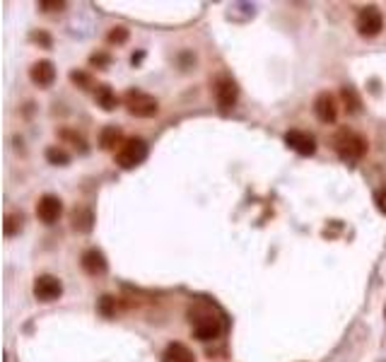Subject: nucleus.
<instances>
[{"instance_id": "1", "label": "nucleus", "mask_w": 386, "mask_h": 362, "mask_svg": "<svg viewBox=\"0 0 386 362\" xmlns=\"http://www.w3.org/2000/svg\"><path fill=\"white\" fill-rule=\"evenodd\" d=\"M331 143H333V150L341 155V159H346V162H357V159H362L367 155V140L362 138L360 133L348 131V128L335 133Z\"/></svg>"}, {"instance_id": "2", "label": "nucleus", "mask_w": 386, "mask_h": 362, "mask_svg": "<svg viewBox=\"0 0 386 362\" xmlns=\"http://www.w3.org/2000/svg\"><path fill=\"white\" fill-rule=\"evenodd\" d=\"M123 104H126L128 114L136 118H153L159 112V102L153 94L142 92V90H128L123 94Z\"/></svg>"}, {"instance_id": "3", "label": "nucleus", "mask_w": 386, "mask_h": 362, "mask_svg": "<svg viewBox=\"0 0 386 362\" xmlns=\"http://www.w3.org/2000/svg\"><path fill=\"white\" fill-rule=\"evenodd\" d=\"M148 157V143L142 138H128L116 150V164L121 169H136L138 164L145 162Z\"/></svg>"}, {"instance_id": "4", "label": "nucleus", "mask_w": 386, "mask_h": 362, "mask_svg": "<svg viewBox=\"0 0 386 362\" xmlns=\"http://www.w3.org/2000/svg\"><path fill=\"white\" fill-rule=\"evenodd\" d=\"M191 324L196 338L203 343L215 341L222 333V319L218 314H213V311H198L196 316H191Z\"/></svg>"}, {"instance_id": "5", "label": "nucleus", "mask_w": 386, "mask_h": 362, "mask_svg": "<svg viewBox=\"0 0 386 362\" xmlns=\"http://www.w3.org/2000/svg\"><path fill=\"white\" fill-rule=\"evenodd\" d=\"M355 29H357V34L367 36V39L381 34V29H384V15H381L379 8H374V5L362 8L355 17Z\"/></svg>"}, {"instance_id": "6", "label": "nucleus", "mask_w": 386, "mask_h": 362, "mask_svg": "<svg viewBox=\"0 0 386 362\" xmlns=\"http://www.w3.org/2000/svg\"><path fill=\"white\" fill-rule=\"evenodd\" d=\"M213 90H215V102H218V107L222 109V112H229V109L237 104L239 87L229 75H218V77H215Z\"/></svg>"}, {"instance_id": "7", "label": "nucleus", "mask_w": 386, "mask_h": 362, "mask_svg": "<svg viewBox=\"0 0 386 362\" xmlns=\"http://www.w3.org/2000/svg\"><path fill=\"white\" fill-rule=\"evenodd\" d=\"M61 295H63V283L56 276L44 273V276H39L34 281V297L39 302H56L61 300Z\"/></svg>"}, {"instance_id": "8", "label": "nucleus", "mask_w": 386, "mask_h": 362, "mask_svg": "<svg viewBox=\"0 0 386 362\" xmlns=\"http://www.w3.org/2000/svg\"><path fill=\"white\" fill-rule=\"evenodd\" d=\"M63 215V201L53 194H46L39 198L36 203V218L41 220L44 224H53L58 222V218Z\"/></svg>"}, {"instance_id": "9", "label": "nucleus", "mask_w": 386, "mask_h": 362, "mask_svg": "<svg viewBox=\"0 0 386 362\" xmlns=\"http://www.w3.org/2000/svg\"><path fill=\"white\" fill-rule=\"evenodd\" d=\"M285 143L290 145V148L295 150L297 155H302V157H309V155L316 153V140L311 133L307 131H287L285 133Z\"/></svg>"}, {"instance_id": "10", "label": "nucleus", "mask_w": 386, "mask_h": 362, "mask_svg": "<svg viewBox=\"0 0 386 362\" xmlns=\"http://www.w3.org/2000/svg\"><path fill=\"white\" fill-rule=\"evenodd\" d=\"M314 116L319 118L321 123H335L338 118V104H335V97L329 92L316 94L314 99Z\"/></svg>"}, {"instance_id": "11", "label": "nucleus", "mask_w": 386, "mask_h": 362, "mask_svg": "<svg viewBox=\"0 0 386 362\" xmlns=\"http://www.w3.org/2000/svg\"><path fill=\"white\" fill-rule=\"evenodd\" d=\"M80 266H82V270H85L87 276H92V278L104 276V273L109 270L107 256H104L99 249H87L80 259Z\"/></svg>"}, {"instance_id": "12", "label": "nucleus", "mask_w": 386, "mask_h": 362, "mask_svg": "<svg viewBox=\"0 0 386 362\" xmlns=\"http://www.w3.org/2000/svg\"><path fill=\"white\" fill-rule=\"evenodd\" d=\"M29 80L39 87H49L56 80V68H53L51 61H36L34 66L29 68Z\"/></svg>"}, {"instance_id": "13", "label": "nucleus", "mask_w": 386, "mask_h": 362, "mask_svg": "<svg viewBox=\"0 0 386 362\" xmlns=\"http://www.w3.org/2000/svg\"><path fill=\"white\" fill-rule=\"evenodd\" d=\"M162 362H196V355L183 343H169L162 352Z\"/></svg>"}, {"instance_id": "14", "label": "nucleus", "mask_w": 386, "mask_h": 362, "mask_svg": "<svg viewBox=\"0 0 386 362\" xmlns=\"http://www.w3.org/2000/svg\"><path fill=\"white\" fill-rule=\"evenodd\" d=\"M94 99H96V104L104 109V112H114V109H116V104H118L116 92H114L109 85H96Z\"/></svg>"}, {"instance_id": "15", "label": "nucleus", "mask_w": 386, "mask_h": 362, "mask_svg": "<svg viewBox=\"0 0 386 362\" xmlns=\"http://www.w3.org/2000/svg\"><path fill=\"white\" fill-rule=\"evenodd\" d=\"M121 128L116 126H104L102 133H99V145H102L104 150H114L116 145H123L121 143Z\"/></svg>"}, {"instance_id": "16", "label": "nucleus", "mask_w": 386, "mask_h": 362, "mask_svg": "<svg viewBox=\"0 0 386 362\" xmlns=\"http://www.w3.org/2000/svg\"><path fill=\"white\" fill-rule=\"evenodd\" d=\"M92 222H94V218H92V213L87 208H75L73 210V230L77 232H90L92 230Z\"/></svg>"}, {"instance_id": "17", "label": "nucleus", "mask_w": 386, "mask_h": 362, "mask_svg": "<svg viewBox=\"0 0 386 362\" xmlns=\"http://www.w3.org/2000/svg\"><path fill=\"white\" fill-rule=\"evenodd\" d=\"M22 224H25V215L22 213H8L5 224H3V232H5V237H15L22 232Z\"/></svg>"}, {"instance_id": "18", "label": "nucleus", "mask_w": 386, "mask_h": 362, "mask_svg": "<svg viewBox=\"0 0 386 362\" xmlns=\"http://www.w3.org/2000/svg\"><path fill=\"white\" fill-rule=\"evenodd\" d=\"M341 97H343V102H346V109H348V112H350V114H357V112H360L362 102H360V97H357V92L352 90V87H343Z\"/></svg>"}, {"instance_id": "19", "label": "nucleus", "mask_w": 386, "mask_h": 362, "mask_svg": "<svg viewBox=\"0 0 386 362\" xmlns=\"http://www.w3.org/2000/svg\"><path fill=\"white\" fill-rule=\"evenodd\" d=\"M46 159H49L51 164H56V167H66V164L70 162V155H68L63 148H56V145H53V148L46 150Z\"/></svg>"}, {"instance_id": "20", "label": "nucleus", "mask_w": 386, "mask_h": 362, "mask_svg": "<svg viewBox=\"0 0 386 362\" xmlns=\"http://www.w3.org/2000/svg\"><path fill=\"white\" fill-rule=\"evenodd\" d=\"M107 41H109V44H126V41H128V29H126V27H114V29L107 34Z\"/></svg>"}, {"instance_id": "21", "label": "nucleus", "mask_w": 386, "mask_h": 362, "mask_svg": "<svg viewBox=\"0 0 386 362\" xmlns=\"http://www.w3.org/2000/svg\"><path fill=\"white\" fill-rule=\"evenodd\" d=\"M99 311H102L104 316H114L116 314V300L109 295H104L102 300H99Z\"/></svg>"}, {"instance_id": "22", "label": "nucleus", "mask_w": 386, "mask_h": 362, "mask_svg": "<svg viewBox=\"0 0 386 362\" xmlns=\"http://www.w3.org/2000/svg\"><path fill=\"white\" fill-rule=\"evenodd\" d=\"M39 8L41 10H46V12H53V10H63V8H66V3H61V0H53V3H49V0H41L39 3Z\"/></svg>"}, {"instance_id": "23", "label": "nucleus", "mask_w": 386, "mask_h": 362, "mask_svg": "<svg viewBox=\"0 0 386 362\" xmlns=\"http://www.w3.org/2000/svg\"><path fill=\"white\" fill-rule=\"evenodd\" d=\"M374 203H376V208H379L381 213H386V189L376 191V194H374Z\"/></svg>"}, {"instance_id": "24", "label": "nucleus", "mask_w": 386, "mask_h": 362, "mask_svg": "<svg viewBox=\"0 0 386 362\" xmlns=\"http://www.w3.org/2000/svg\"><path fill=\"white\" fill-rule=\"evenodd\" d=\"M92 63H109V56H92Z\"/></svg>"}]
</instances>
